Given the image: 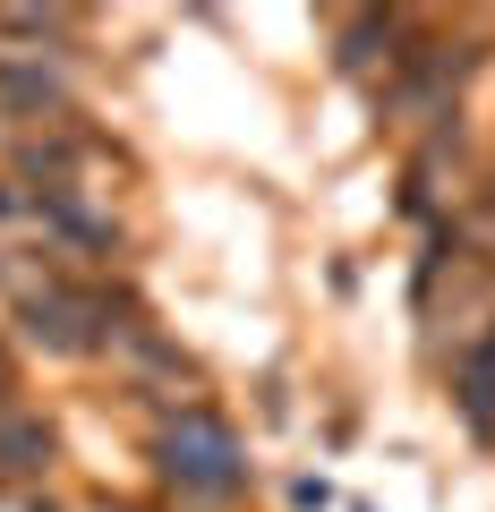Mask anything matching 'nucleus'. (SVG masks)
Segmentation results:
<instances>
[]
</instances>
